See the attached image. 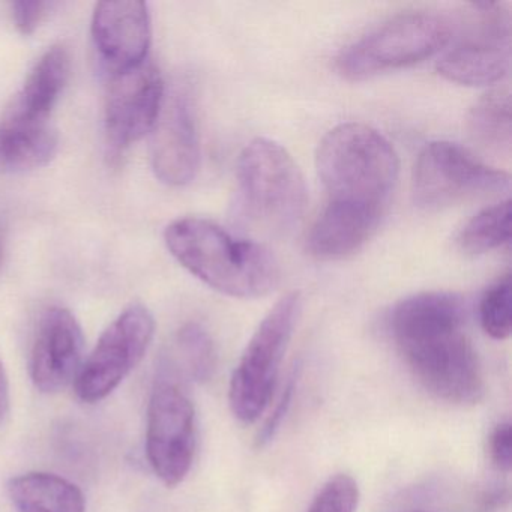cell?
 Listing matches in <instances>:
<instances>
[{"mask_svg":"<svg viewBox=\"0 0 512 512\" xmlns=\"http://www.w3.org/2000/svg\"><path fill=\"white\" fill-rule=\"evenodd\" d=\"M8 494L19 512H86L82 490L53 473L16 476L8 484Z\"/></svg>","mask_w":512,"mask_h":512,"instance_id":"cell-17","label":"cell"},{"mask_svg":"<svg viewBox=\"0 0 512 512\" xmlns=\"http://www.w3.org/2000/svg\"><path fill=\"white\" fill-rule=\"evenodd\" d=\"M316 167L326 205L383 218L400 172L397 152L383 134L365 124L338 125L319 143Z\"/></svg>","mask_w":512,"mask_h":512,"instance_id":"cell-3","label":"cell"},{"mask_svg":"<svg viewBox=\"0 0 512 512\" xmlns=\"http://www.w3.org/2000/svg\"><path fill=\"white\" fill-rule=\"evenodd\" d=\"M164 106V83L152 62L113 74L106 100V131L124 149L151 133Z\"/></svg>","mask_w":512,"mask_h":512,"instance_id":"cell-12","label":"cell"},{"mask_svg":"<svg viewBox=\"0 0 512 512\" xmlns=\"http://www.w3.org/2000/svg\"><path fill=\"white\" fill-rule=\"evenodd\" d=\"M55 7L53 2H16L13 4L14 23L23 35L34 34Z\"/></svg>","mask_w":512,"mask_h":512,"instance_id":"cell-23","label":"cell"},{"mask_svg":"<svg viewBox=\"0 0 512 512\" xmlns=\"http://www.w3.org/2000/svg\"><path fill=\"white\" fill-rule=\"evenodd\" d=\"M85 337L71 311L49 308L41 317L31 356V376L40 391L58 392L76 380Z\"/></svg>","mask_w":512,"mask_h":512,"instance_id":"cell-14","label":"cell"},{"mask_svg":"<svg viewBox=\"0 0 512 512\" xmlns=\"http://www.w3.org/2000/svg\"><path fill=\"white\" fill-rule=\"evenodd\" d=\"M358 503V482L352 476L340 473L323 485L308 512H356Z\"/></svg>","mask_w":512,"mask_h":512,"instance_id":"cell-22","label":"cell"},{"mask_svg":"<svg viewBox=\"0 0 512 512\" xmlns=\"http://www.w3.org/2000/svg\"><path fill=\"white\" fill-rule=\"evenodd\" d=\"M164 241L190 274L223 295L262 298L280 283V265L269 248L205 218L173 221Z\"/></svg>","mask_w":512,"mask_h":512,"instance_id":"cell-2","label":"cell"},{"mask_svg":"<svg viewBox=\"0 0 512 512\" xmlns=\"http://www.w3.org/2000/svg\"><path fill=\"white\" fill-rule=\"evenodd\" d=\"M295 383L296 376L292 374L287 380L286 388H284L283 394H281L280 401L275 406L274 413L269 416L268 422L265 427L262 428L259 434V445H266L271 442L272 437L277 434L278 428H280L281 422H283L284 416L289 412L290 404H292L293 394H295Z\"/></svg>","mask_w":512,"mask_h":512,"instance_id":"cell-25","label":"cell"},{"mask_svg":"<svg viewBox=\"0 0 512 512\" xmlns=\"http://www.w3.org/2000/svg\"><path fill=\"white\" fill-rule=\"evenodd\" d=\"M511 109V95L506 89H496L479 98L467 118L470 137L487 151H511Z\"/></svg>","mask_w":512,"mask_h":512,"instance_id":"cell-18","label":"cell"},{"mask_svg":"<svg viewBox=\"0 0 512 512\" xmlns=\"http://www.w3.org/2000/svg\"><path fill=\"white\" fill-rule=\"evenodd\" d=\"M382 218L326 205L314 221L307 251L317 260H338L358 251L376 232Z\"/></svg>","mask_w":512,"mask_h":512,"instance_id":"cell-16","label":"cell"},{"mask_svg":"<svg viewBox=\"0 0 512 512\" xmlns=\"http://www.w3.org/2000/svg\"><path fill=\"white\" fill-rule=\"evenodd\" d=\"M472 7L478 25L440 58L437 71L458 85H494L511 65V19L499 2H478Z\"/></svg>","mask_w":512,"mask_h":512,"instance_id":"cell-11","label":"cell"},{"mask_svg":"<svg viewBox=\"0 0 512 512\" xmlns=\"http://www.w3.org/2000/svg\"><path fill=\"white\" fill-rule=\"evenodd\" d=\"M511 275L490 287L479 304V320L485 334L494 340H506L511 335Z\"/></svg>","mask_w":512,"mask_h":512,"instance_id":"cell-21","label":"cell"},{"mask_svg":"<svg viewBox=\"0 0 512 512\" xmlns=\"http://www.w3.org/2000/svg\"><path fill=\"white\" fill-rule=\"evenodd\" d=\"M466 319L463 298L449 292L409 296L389 316L392 341L412 376L425 391L457 406L479 403L485 392Z\"/></svg>","mask_w":512,"mask_h":512,"instance_id":"cell-1","label":"cell"},{"mask_svg":"<svg viewBox=\"0 0 512 512\" xmlns=\"http://www.w3.org/2000/svg\"><path fill=\"white\" fill-rule=\"evenodd\" d=\"M488 451L491 461L500 472H511L512 430L509 422H503L494 428L488 442Z\"/></svg>","mask_w":512,"mask_h":512,"instance_id":"cell-24","label":"cell"},{"mask_svg":"<svg viewBox=\"0 0 512 512\" xmlns=\"http://www.w3.org/2000/svg\"><path fill=\"white\" fill-rule=\"evenodd\" d=\"M172 356L181 370L199 382L211 379L217 364L214 340L199 323H188L179 329L173 341Z\"/></svg>","mask_w":512,"mask_h":512,"instance_id":"cell-20","label":"cell"},{"mask_svg":"<svg viewBox=\"0 0 512 512\" xmlns=\"http://www.w3.org/2000/svg\"><path fill=\"white\" fill-rule=\"evenodd\" d=\"M454 28L443 16L400 14L343 50L337 70L350 82H361L389 71L421 64L442 52Z\"/></svg>","mask_w":512,"mask_h":512,"instance_id":"cell-6","label":"cell"},{"mask_svg":"<svg viewBox=\"0 0 512 512\" xmlns=\"http://www.w3.org/2000/svg\"><path fill=\"white\" fill-rule=\"evenodd\" d=\"M2 254H4V250H2V242H0V263H2Z\"/></svg>","mask_w":512,"mask_h":512,"instance_id":"cell-27","label":"cell"},{"mask_svg":"<svg viewBox=\"0 0 512 512\" xmlns=\"http://www.w3.org/2000/svg\"><path fill=\"white\" fill-rule=\"evenodd\" d=\"M511 241V200L488 206L467 221L457 236V245L470 256L488 253Z\"/></svg>","mask_w":512,"mask_h":512,"instance_id":"cell-19","label":"cell"},{"mask_svg":"<svg viewBox=\"0 0 512 512\" xmlns=\"http://www.w3.org/2000/svg\"><path fill=\"white\" fill-rule=\"evenodd\" d=\"M154 332L155 320L148 308L131 305L122 311L80 368L74 380L77 397L85 403L109 397L142 361Z\"/></svg>","mask_w":512,"mask_h":512,"instance_id":"cell-10","label":"cell"},{"mask_svg":"<svg viewBox=\"0 0 512 512\" xmlns=\"http://www.w3.org/2000/svg\"><path fill=\"white\" fill-rule=\"evenodd\" d=\"M301 169L292 155L269 139H254L239 155L233 223L256 236L287 235L307 206Z\"/></svg>","mask_w":512,"mask_h":512,"instance_id":"cell-4","label":"cell"},{"mask_svg":"<svg viewBox=\"0 0 512 512\" xmlns=\"http://www.w3.org/2000/svg\"><path fill=\"white\" fill-rule=\"evenodd\" d=\"M91 32L95 49L112 74L148 61L152 25L145 2H101L95 7Z\"/></svg>","mask_w":512,"mask_h":512,"instance_id":"cell-13","label":"cell"},{"mask_svg":"<svg viewBox=\"0 0 512 512\" xmlns=\"http://www.w3.org/2000/svg\"><path fill=\"white\" fill-rule=\"evenodd\" d=\"M299 314L301 295L283 296L248 341L230 380L229 404L238 421L253 424L269 406Z\"/></svg>","mask_w":512,"mask_h":512,"instance_id":"cell-7","label":"cell"},{"mask_svg":"<svg viewBox=\"0 0 512 512\" xmlns=\"http://www.w3.org/2000/svg\"><path fill=\"white\" fill-rule=\"evenodd\" d=\"M196 412L184 389L169 374L157 380L148 409L146 454L155 475L167 485L181 484L196 455Z\"/></svg>","mask_w":512,"mask_h":512,"instance_id":"cell-9","label":"cell"},{"mask_svg":"<svg viewBox=\"0 0 512 512\" xmlns=\"http://www.w3.org/2000/svg\"><path fill=\"white\" fill-rule=\"evenodd\" d=\"M8 410H10V385H8L4 365L0 362V424L7 418Z\"/></svg>","mask_w":512,"mask_h":512,"instance_id":"cell-26","label":"cell"},{"mask_svg":"<svg viewBox=\"0 0 512 512\" xmlns=\"http://www.w3.org/2000/svg\"><path fill=\"white\" fill-rule=\"evenodd\" d=\"M151 161L155 176L170 187L193 182L200 167L199 134L193 107L185 95H175L163 106L152 130Z\"/></svg>","mask_w":512,"mask_h":512,"instance_id":"cell-15","label":"cell"},{"mask_svg":"<svg viewBox=\"0 0 512 512\" xmlns=\"http://www.w3.org/2000/svg\"><path fill=\"white\" fill-rule=\"evenodd\" d=\"M65 47L47 50L14 95L0 121V170H32L46 166L58 151L50 116L70 77Z\"/></svg>","mask_w":512,"mask_h":512,"instance_id":"cell-5","label":"cell"},{"mask_svg":"<svg viewBox=\"0 0 512 512\" xmlns=\"http://www.w3.org/2000/svg\"><path fill=\"white\" fill-rule=\"evenodd\" d=\"M509 185L508 173L487 166L455 143H428L413 167V202L425 211L499 196L509 191Z\"/></svg>","mask_w":512,"mask_h":512,"instance_id":"cell-8","label":"cell"}]
</instances>
